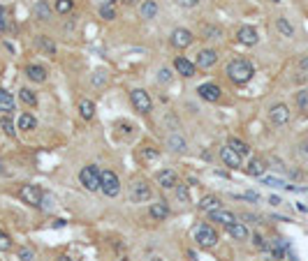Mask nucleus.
<instances>
[{
	"label": "nucleus",
	"instance_id": "27",
	"mask_svg": "<svg viewBox=\"0 0 308 261\" xmlns=\"http://www.w3.org/2000/svg\"><path fill=\"white\" fill-rule=\"evenodd\" d=\"M12 109H14V97L0 88V111H12Z\"/></svg>",
	"mask_w": 308,
	"mask_h": 261
},
{
	"label": "nucleus",
	"instance_id": "33",
	"mask_svg": "<svg viewBox=\"0 0 308 261\" xmlns=\"http://www.w3.org/2000/svg\"><path fill=\"white\" fill-rule=\"evenodd\" d=\"M72 7H75L72 0H56V12L58 14H67V12H72Z\"/></svg>",
	"mask_w": 308,
	"mask_h": 261
},
{
	"label": "nucleus",
	"instance_id": "37",
	"mask_svg": "<svg viewBox=\"0 0 308 261\" xmlns=\"http://www.w3.org/2000/svg\"><path fill=\"white\" fill-rule=\"evenodd\" d=\"M141 157H144L146 162H153V159L158 157V150H155L153 146H144V150H141Z\"/></svg>",
	"mask_w": 308,
	"mask_h": 261
},
{
	"label": "nucleus",
	"instance_id": "31",
	"mask_svg": "<svg viewBox=\"0 0 308 261\" xmlns=\"http://www.w3.org/2000/svg\"><path fill=\"white\" fill-rule=\"evenodd\" d=\"M276 28H278V33H283L285 37H292V35H294V28L289 26L287 19H283V16H280V19H276Z\"/></svg>",
	"mask_w": 308,
	"mask_h": 261
},
{
	"label": "nucleus",
	"instance_id": "35",
	"mask_svg": "<svg viewBox=\"0 0 308 261\" xmlns=\"http://www.w3.org/2000/svg\"><path fill=\"white\" fill-rule=\"evenodd\" d=\"M100 16H102L104 21L116 19V10H114V5H102L100 7Z\"/></svg>",
	"mask_w": 308,
	"mask_h": 261
},
{
	"label": "nucleus",
	"instance_id": "48",
	"mask_svg": "<svg viewBox=\"0 0 308 261\" xmlns=\"http://www.w3.org/2000/svg\"><path fill=\"white\" fill-rule=\"evenodd\" d=\"M299 67H301L303 72H308V56H303L301 61H299Z\"/></svg>",
	"mask_w": 308,
	"mask_h": 261
},
{
	"label": "nucleus",
	"instance_id": "32",
	"mask_svg": "<svg viewBox=\"0 0 308 261\" xmlns=\"http://www.w3.org/2000/svg\"><path fill=\"white\" fill-rule=\"evenodd\" d=\"M19 97L24 99L28 107H35V104H38V95H35L30 88H21V90H19Z\"/></svg>",
	"mask_w": 308,
	"mask_h": 261
},
{
	"label": "nucleus",
	"instance_id": "29",
	"mask_svg": "<svg viewBox=\"0 0 308 261\" xmlns=\"http://www.w3.org/2000/svg\"><path fill=\"white\" fill-rule=\"evenodd\" d=\"M229 146H232L234 150H237L239 155H241V157H246L248 153H250V146L246 144V141H241V139H237V136H232V139H229Z\"/></svg>",
	"mask_w": 308,
	"mask_h": 261
},
{
	"label": "nucleus",
	"instance_id": "25",
	"mask_svg": "<svg viewBox=\"0 0 308 261\" xmlns=\"http://www.w3.org/2000/svg\"><path fill=\"white\" fill-rule=\"evenodd\" d=\"M79 113L84 121H90V118L95 116V104L90 102V99H81L79 102Z\"/></svg>",
	"mask_w": 308,
	"mask_h": 261
},
{
	"label": "nucleus",
	"instance_id": "50",
	"mask_svg": "<svg viewBox=\"0 0 308 261\" xmlns=\"http://www.w3.org/2000/svg\"><path fill=\"white\" fill-rule=\"evenodd\" d=\"M153 261H160V256H153Z\"/></svg>",
	"mask_w": 308,
	"mask_h": 261
},
{
	"label": "nucleus",
	"instance_id": "38",
	"mask_svg": "<svg viewBox=\"0 0 308 261\" xmlns=\"http://www.w3.org/2000/svg\"><path fill=\"white\" fill-rule=\"evenodd\" d=\"M297 104L301 111H308V90H301V93H297Z\"/></svg>",
	"mask_w": 308,
	"mask_h": 261
},
{
	"label": "nucleus",
	"instance_id": "7",
	"mask_svg": "<svg viewBox=\"0 0 308 261\" xmlns=\"http://www.w3.org/2000/svg\"><path fill=\"white\" fill-rule=\"evenodd\" d=\"M169 42H172L174 49H188L192 42H195V35H192L188 28H176L172 33V37H169Z\"/></svg>",
	"mask_w": 308,
	"mask_h": 261
},
{
	"label": "nucleus",
	"instance_id": "22",
	"mask_svg": "<svg viewBox=\"0 0 308 261\" xmlns=\"http://www.w3.org/2000/svg\"><path fill=\"white\" fill-rule=\"evenodd\" d=\"M200 208L204 210V213H211V210H215V208H220V199L215 194H206V196H202V201H200Z\"/></svg>",
	"mask_w": 308,
	"mask_h": 261
},
{
	"label": "nucleus",
	"instance_id": "41",
	"mask_svg": "<svg viewBox=\"0 0 308 261\" xmlns=\"http://www.w3.org/2000/svg\"><path fill=\"white\" fill-rule=\"evenodd\" d=\"M158 81L160 84H169V81H172V72H169L167 67H162V70L158 72Z\"/></svg>",
	"mask_w": 308,
	"mask_h": 261
},
{
	"label": "nucleus",
	"instance_id": "8",
	"mask_svg": "<svg viewBox=\"0 0 308 261\" xmlns=\"http://www.w3.org/2000/svg\"><path fill=\"white\" fill-rule=\"evenodd\" d=\"M130 201L132 204H141V201H149L151 199V187L146 185L144 180H137L130 185Z\"/></svg>",
	"mask_w": 308,
	"mask_h": 261
},
{
	"label": "nucleus",
	"instance_id": "12",
	"mask_svg": "<svg viewBox=\"0 0 308 261\" xmlns=\"http://www.w3.org/2000/svg\"><path fill=\"white\" fill-rule=\"evenodd\" d=\"M269 118L274 125H285V123L289 121V109L285 107V104H274L269 111Z\"/></svg>",
	"mask_w": 308,
	"mask_h": 261
},
{
	"label": "nucleus",
	"instance_id": "49",
	"mask_svg": "<svg viewBox=\"0 0 308 261\" xmlns=\"http://www.w3.org/2000/svg\"><path fill=\"white\" fill-rule=\"evenodd\" d=\"M58 261H75V259H72V256H61Z\"/></svg>",
	"mask_w": 308,
	"mask_h": 261
},
{
	"label": "nucleus",
	"instance_id": "11",
	"mask_svg": "<svg viewBox=\"0 0 308 261\" xmlns=\"http://www.w3.org/2000/svg\"><path fill=\"white\" fill-rule=\"evenodd\" d=\"M197 93H200V97L206 99V102H218L223 90H220L215 84H202L200 88H197Z\"/></svg>",
	"mask_w": 308,
	"mask_h": 261
},
{
	"label": "nucleus",
	"instance_id": "17",
	"mask_svg": "<svg viewBox=\"0 0 308 261\" xmlns=\"http://www.w3.org/2000/svg\"><path fill=\"white\" fill-rule=\"evenodd\" d=\"M211 219H213V222H218V224H223V227H229V224L237 222V215L229 213V210L215 208V210H211Z\"/></svg>",
	"mask_w": 308,
	"mask_h": 261
},
{
	"label": "nucleus",
	"instance_id": "23",
	"mask_svg": "<svg viewBox=\"0 0 308 261\" xmlns=\"http://www.w3.org/2000/svg\"><path fill=\"white\" fill-rule=\"evenodd\" d=\"M246 171H248V176H264L266 164L262 162L260 157H252V159H250V164L246 167Z\"/></svg>",
	"mask_w": 308,
	"mask_h": 261
},
{
	"label": "nucleus",
	"instance_id": "4",
	"mask_svg": "<svg viewBox=\"0 0 308 261\" xmlns=\"http://www.w3.org/2000/svg\"><path fill=\"white\" fill-rule=\"evenodd\" d=\"M130 102H132V107H135V111H139V113H151L153 111V99H151V95L146 93V90H141V88H135L130 93Z\"/></svg>",
	"mask_w": 308,
	"mask_h": 261
},
{
	"label": "nucleus",
	"instance_id": "39",
	"mask_svg": "<svg viewBox=\"0 0 308 261\" xmlns=\"http://www.w3.org/2000/svg\"><path fill=\"white\" fill-rule=\"evenodd\" d=\"M176 199L183 201V204H188V201H190V194H188V187L186 185H176Z\"/></svg>",
	"mask_w": 308,
	"mask_h": 261
},
{
	"label": "nucleus",
	"instance_id": "30",
	"mask_svg": "<svg viewBox=\"0 0 308 261\" xmlns=\"http://www.w3.org/2000/svg\"><path fill=\"white\" fill-rule=\"evenodd\" d=\"M35 16H38V19H42V21L51 19V10H49V5L44 3V0H40L38 5H35Z\"/></svg>",
	"mask_w": 308,
	"mask_h": 261
},
{
	"label": "nucleus",
	"instance_id": "10",
	"mask_svg": "<svg viewBox=\"0 0 308 261\" xmlns=\"http://www.w3.org/2000/svg\"><path fill=\"white\" fill-rule=\"evenodd\" d=\"M237 39L241 44H246V47H255L260 35H257V30L252 28V26H241V28L237 30Z\"/></svg>",
	"mask_w": 308,
	"mask_h": 261
},
{
	"label": "nucleus",
	"instance_id": "34",
	"mask_svg": "<svg viewBox=\"0 0 308 261\" xmlns=\"http://www.w3.org/2000/svg\"><path fill=\"white\" fill-rule=\"evenodd\" d=\"M12 247H14V245H12V238L7 236L3 229H0V252H10Z\"/></svg>",
	"mask_w": 308,
	"mask_h": 261
},
{
	"label": "nucleus",
	"instance_id": "20",
	"mask_svg": "<svg viewBox=\"0 0 308 261\" xmlns=\"http://www.w3.org/2000/svg\"><path fill=\"white\" fill-rule=\"evenodd\" d=\"M167 148L172 150V153H186L188 144H186V139H183L181 134H169L167 136Z\"/></svg>",
	"mask_w": 308,
	"mask_h": 261
},
{
	"label": "nucleus",
	"instance_id": "51",
	"mask_svg": "<svg viewBox=\"0 0 308 261\" xmlns=\"http://www.w3.org/2000/svg\"><path fill=\"white\" fill-rule=\"evenodd\" d=\"M0 72H3V67H0Z\"/></svg>",
	"mask_w": 308,
	"mask_h": 261
},
{
	"label": "nucleus",
	"instance_id": "43",
	"mask_svg": "<svg viewBox=\"0 0 308 261\" xmlns=\"http://www.w3.org/2000/svg\"><path fill=\"white\" fill-rule=\"evenodd\" d=\"M262 180H264V185H271V187H287L285 180H280V178H262Z\"/></svg>",
	"mask_w": 308,
	"mask_h": 261
},
{
	"label": "nucleus",
	"instance_id": "2",
	"mask_svg": "<svg viewBox=\"0 0 308 261\" xmlns=\"http://www.w3.org/2000/svg\"><path fill=\"white\" fill-rule=\"evenodd\" d=\"M100 192H102L104 196H109V199L118 196V192H121V180H118L116 171H112V169L100 171Z\"/></svg>",
	"mask_w": 308,
	"mask_h": 261
},
{
	"label": "nucleus",
	"instance_id": "28",
	"mask_svg": "<svg viewBox=\"0 0 308 261\" xmlns=\"http://www.w3.org/2000/svg\"><path fill=\"white\" fill-rule=\"evenodd\" d=\"M202 35H204L206 39H211V42H218V39H223V30H220L218 26H204Z\"/></svg>",
	"mask_w": 308,
	"mask_h": 261
},
{
	"label": "nucleus",
	"instance_id": "13",
	"mask_svg": "<svg viewBox=\"0 0 308 261\" xmlns=\"http://www.w3.org/2000/svg\"><path fill=\"white\" fill-rule=\"evenodd\" d=\"M215 63H218V53H215L213 49H202V51L197 53V67H202V70H209Z\"/></svg>",
	"mask_w": 308,
	"mask_h": 261
},
{
	"label": "nucleus",
	"instance_id": "26",
	"mask_svg": "<svg viewBox=\"0 0 308 261\" xmlns=\"http://www.w3.org/2000/svg\"><path fill=\"white\" fill-rule=\"evenodd\" d=\"M35 125H38V121H35L33 113H21L19 116V130L28 132V130H35Z\"/></svg>",
	"mask_w": 308,
	"mask_h": 261
},
{
	"label": "nucleus",
	"instance_id": "16",
	"mask_svg": "<svg viewBox=\"0 0 308 261\" xmlns=\"http://www.w3.org/2000/svg\"><path fill=\"white\" fill-rule=\"evenodd\" d=\"M35 47H38L42 53H47V56H56V51H58L56 42H53L51 37H47V35H40V37H35Z\"/></svg>",
	"mask_w": 308,
	"mask_h": 261
},
{
	"label": "nucleus",
	"instance_id": "14",
	"mask_svg": "<svg viewBox=\"0 0 308 261\" xmlns=\"http://www.w3.org/2000/svg\"><path fill=\"white\" fill-rule=\"evenodd\" d=\"M155 180H158V185L162 187V190H172V187H176V185H178V178H176V173H174L172 169H165V171H158Z\"/></svg>",
	"mask_w": 308,
	"mask_h": 261
},
{
	"label": "nucleus",
	"instance_id": "42",
	"mask_svg": "<svg viewBox=\"0 0 308 261\" xmlns=\"http://www.w3.org/2000/svg\"><path fill=\"white\" fill-rule=\"evenodd\" d=\"M252 245H255L257 250H266V245H269V243H266L264 238L260 236V233H255V236H252Z\"/></svg>",
	"mask_w": 308,
	"mask_h": 261
},
{
	"label": "nucleus",
	"instance_id": "19",
	"mask_svg": "<svg viewBox=\"0 0 308 261\" xmlns=\"http://www.w3.org/2000/svg\"><path fill=\"white\" fill-rule=\"evenodd\" d=\"M26 76L30 81H35V84H44L47 81V70L42 65H28L26 67Z\"/></svg>",
	"mask_w": 308,
	"mask_h": 261
},
{
	"label": "nucleus",
	"instance_id": "46",
	"mask_svg": "<svg viewBox=\"0 0 308 261\" xmlns=\"http://www.w3.org/2000/svg\"><path fill=\"white\" fill-rule=\"evenodd\" d=\"M181 7H195V5H200V0H176Z\"/></svg>",
	"mask_w": 308,
	"mask_h": 261
},
{
	"label": "nucleus",
	"instance_id": "47",
	"mask_svg": "<svg viewBox=\"0 0 308 261\" xmlns=\"http://www.w3.org/2000/svg\"><path fill=\"white\" fill-rule=\"evenodd\" d=\"M299 153H301L303 157L308 159V139H306V141H301V146H299Z\"/></svg>",
	"mask_w": 308,
	"mask_h": 261
},
{
	"label": "nucleus",
	"instance_id": "18",
	"mask_svg": "<svg viewBox=\"0 0 308 261\" xmlns=\"http://www.w3.org/2000/svg\"><path fill=\"white\" fill-rule=\"evenodd\" d=\"M174 67H176L178 74L188 76V79H190V76H195V65H192V63L188 61L186 56H178L176 61H174Z\"/></svg>",
	"mask_w": 308,
	"mask_h": 261
},
{
	"label": "nucleus",
	"instance_id": "36",
	"mask_svg": "<svg viewBox=\"0 0 308 261\" xmlns=\"http://www.w3.org/2000/svg\"><path fill=\"white\" fill-rule=\"evenodd\" d=\"M0 127L5 130L7 136H14L16 130H14V123H12V118H0Z\"/></svg>",
	"mask_w": 308,
	"mask_h": 261
},
{
	"label": "nucleus",
	"instance_id": "40",
	"mask_svg": "<svg viewBox=\"0 0 308 261\" xmlns=\"http://www.w3.org/2000/svg\"><path fill=\"white\" fill-rule=\"evenodd\" d=\"M104 84H107V74L102 70H98L93 74V86H104Z\"/></svg>",
	"mask_w": 308,
	"mask_h": 261
},
{
	"label": "nucleus",
	"instance_id": "15",
	"mask_svg": "<svg viewBox=\"0 0 308 261\" xmlns=\"http://www.w3.org/2000/svg\"><path fill=\"white\" fill-rule=\"evenodd\" d=\"M149 215L155 219V222H165L169 215V206L165 201H155V204L149 206Z\"/></svg>",
	"mask_w": 308,
	"mask_h": 261
},
{
	"label": "nucleus",
	"instance_id": "5",
	"mask_svg": "<svg viewBox=\"0 0 308 261\" xmlns=\"http://www.w3.org/2000/svg\"><path fill=\"white\" fill-rule=\"evenodd\" d=\"M79 183L86 187L88 192H98L100 190V169L98 167H84L79 171Z\"/></svg>",
	"mask_w": 308,
	"mask_h": 261
},
{
	"label": "nucleus",
	"instance_id": "6",
	"mask_svg": "<svg viewBox=\"0 0 308 261\" xmlns=\"http://www.w3.org/2000/svg\"><path fill=\"white\" fill-rule=\"evenodd\" d=\"M195 240L200 247H213L215 243H218V233H215V229L209 227V224H200V227L195 229Z\"/></svg>",
	"mask_w": 308,
	"mask_h": 261
},
{
	"label": "nucleus",
	"instance_id": "24",
	"mask_svg": "<svg viewBox=\"0 0 308 261\" xmlns=\"http://www.w3.org/2000/svg\"><path fill=\"white\" fill-rule=\"evenodd\" d=\"M227 231H229V236L237 238V240H246V238H248V229H246V224H241V222L229 224Z\"/></svg>",
	"mask_w": 308,
	"mask_h": 261
},
{
	"label": "nucleus",
	"instance_id": "3",
	"mask_svg": "<svg viewBox=\"0 0 308 261\" xmlns=\"http://www.w3.org/2000/svg\"><path fill=\"white\" fill-rule=\"evenodd\" d=\"M42 196H44V192L40 190L38 185H33V183H26V185L19 187V199L28 206L40 208V206H42Z\"/></svg>",
	"mask_w": 308,
	"mask_h": 261
},
{
	"label": "nucleus",
	"instance_id": "21",
	"mask_svg": "<svg viewBox=\"0 0 308 261\" xmlns=\"http://www.w3.org/2000/svg\"><path fill=\"white\" fill-rule=\"evenodd\" d=\"M158 14V5H155L153 0H144L139 5V16L141 19H153V16Z\"/></svg>",
	"mask_w": 308,
	"mask_h": 261
},
{
	"label": "nucleus",
	"instance_id": "45",
	"mask_svg": "<svg viewBox=\"0 0 308 261\" xmlns=\"http://www.w3.org/2000/svg\"><path fill=\"white\" fill-rule=\"evenodd\" d=\"M0 30H7V10L0 7Z\"/></svg>",
	"mask_w": 308,
	"mask_h": 261
},
{
	"label": "nucleus",
	"instance_id": "9",
	"mask_svg": "<svg viewBox=\"0 0 308 261\" xmlns=\"http://www.w3.org/2000/svg\"><path fill=\"white\" fill-rule=\"evenodd\" d=\"M220 159H223V164L225 167H229V169H239L241 167V162H243V157L229 144L225 146V148H220Z\"/></svg>",
	"mask_w": 308,
	"mask_h": 261
},
{
	"label": "nucleus",
	"instance_id": "44",
	"mask_svg": "<svg viewBox=\"0 0 308 261\" xmlns=\"http://www.w3.org/2000/svg\"><path fill=\"white\" fill-rule=\"evenodd\" d=\"M19 259L21 261H33V250H28V247H21V250H19Z\"/></svg>",
	"mask_w": 308,
	"mask_h": 261
},
{
	"label": "nucleus",
	"instance_id": "1",
	"mask_svg": "<svg viewBox=\"0 0 308 261\" xmlns=\"http://www.w3.org/2000/svg\"><path fill=\"white\" fill-rule=\"evenodd\" d=\"M225 74L229 76V81L237 86H243L248 84V81L252 79V74H255V70H252V65L248 61H243V58H237V61H232L227 67H225Z\"/></svg>",
	"mask_w": 308,
	"mask_h": 261
}]
</instances>
